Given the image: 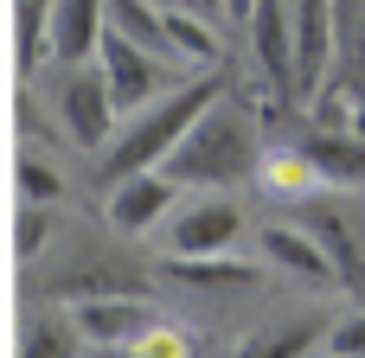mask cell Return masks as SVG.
<instances>
[{
	"label": "cell",
	"instance_id": "cell-1",
	"mask_svg": "<svg viewBox=\"0 0 365 358\" xmlns=\"http://www.w3.org/2000/svg\"><path fill=\"white\" fill-rule=\"evenodd\" d=\"M257 160H263V147H257L250 122H244L237 109H218V102H212V109L180 135V147L160 160V173H167L173 186H237V179L257 173Z\"/></svg>",
	"mask_w": 365,
	"mask_h": 358
},
{
	"label": "cell",
	"instance_id": "cell-2",
	"mask_svg": "<svg viewBox=\"0 0 365 358\" xmlns=\"http://www.w3.org/2000/svg\"><path fill=\"white\" fill-rule=\"evenodd\" d=\"M225 96V77H199V83H180V90H167L160 102H148L128 128H122V141L103 154V179H122V173H148V167H160L173 147H180V135L212 109Z\"/></svg>",
	"mask_w": 365,
	"mask_h": 358
},
{
	"label": "cell",
	"instance_id": "cell-3",
	"mask_svg": "<svg viewBox=\"0 0 365 358\" xmlns=\"http://www.w3.org/2000/svg\"><path fill=\"white\" fill-rule=\"evenodd\" d=\"M96 58H103V90H109L115 109H148V102L160 96V83H167L160 58H154L148 45L109 32V26H103V38H96Z\"/></svg>",
	"mask_w": 365,
	"mask_h": 358
},
{
	"label": "cell",
	"instance_id": "cell-4",
	"mask_svg": "<svg viewBox=\"0 0 365 358\" xmlns=\"http://www.w3.org/2000/svg\"><path fill=\"white\" fill-rule=\"evenodd\" d=\"M289 32H295V90L314 96L334 70V38H340V0H289Z\"/></svg>",
	"mask_w": 365,
	"mask_h": 358
},
{
	"label": "cell",
	"instance_id": "cell-5",
	"mask_svg": "<svg viewBox=\"0 0 365 358\" xmlns=\"http://www.w3.org/2000/svg\"><path fill=\"white\" fill-rule=\"evenodd\" d=\"M173 256H225L237 237H244V211L231 199H199L173 218Z\"/></svg>",
	"mask_w": 365,
	"mask_h": 358
},
{
	"label": "cell",
	"instance_id": "cell-6",
	"mask_svg": "<svg viewBox=\"0 0 365 358\" xmlns=\"http://www.w3.org/2000/svg\"><path fill=\"white\" fill-rule=\"evenodd\" d=\"M244 26H250L257 70L269 77L276 96H289V90H295V32H289V0H257Z\"/></svg>",
	"mask_w": 365,
	"mask_h": 358
},
{
	"label": "cell",
	"instance_id": "cell-7",
	"mask_svg": "<svg viewBox=\"0 0 365 358\" xmlns=\"http://www.w3.org/2000/svg\"><path fill=\"white\" fill-rule=\"evenodd\" d=\"M58 109H64V128H71L77 147H103V135L115 128V102H109V90H103V70L71 64V77H64V90H58Z\"/></svg>",
	"mask_w": 365,
	"mask_h": 358
},
{
	"label": "cell",
	"instance_id": "cell-8",
	"mask_svg": "<svg viewBox=\"0 0 365 358\" xmlns=\"http://www.w3.org/2000/svg\"><path fill=\"white\" fill-rule=\"evenodd\" d=\"M167 205H173V179H167L160 167L109 179V224L128 231V237H135V231H154V224L167 218Z\"/></svg>",
	"mask_w": 365,
	"mask_h": 358
},
{
	"label": "cell",
	"instance_id": "cell-9",
	"mask_svg": "<svg viewBox=\"0 0 365 358\" xmlns=\"http://www.w3.org/2000/svg\"><path fill=\"white\" fill-rule=\"evenodd\" d=\"M77 333L83 339H96V346H128V339H141L148 327H154V307H141V301H128V295H90L77 314Z\"/></svg>",
	"mask_w": 365,
	"mask_h": 358
},
{
	"label": "cell",
	"instance_id": "cell-10",
	"mask_svg": "<svg viewBox=\"0 0 365 358\" xmlns=\"http://www.w3.org/2000/svg\"><path fill=\"white\" fill-rule=\"evenodd\" d=\"M257 250H263L276 269L302 275V282H334V263H327V250H321V237H314V231H295V224H263V231H257Z\"/></svg>",
	"mask_w": 365,
	"mask_h": 358
},
{
	"label": "cell",
	"instance_id": "cell-11",
	"mask_svg": "<svg viewBox=\"0 0 365 358\" xmlns=\"http://www.w3.org/2000/svg\"><path fill=\"white\" fill-rule=\"evenodd\" d=\"M96 38H103V0H51V58L64 70L96 58Z\"/></svg>",
	"mask_w": 365,
	"mask_h": 358
},
{
	"label": "cell",
	"instance_id": "cell-12",
	"mask_svg": "<svg viewBox=\"0 0 365 358\" xmlns=\"http://www.w3.org/2000/svg\"><path fill=\"white\" fill-rule=\"evenodd\" d=\"M302 154H308V167H314L321 179H334V186H365V135L359 128H314V135L302 141Z\"/></svg>",
	"mask_w": 365,
	"mask_h": 358
},
{
	"label": "cell",
	"instance_id": "cell-13",
	"mask_svg": "<svg viewBox=\"0 0 365 358\" xmlns=\"http://www.w3.org/2000/svg\"><path fill=\"white\" fill-rule=\"evenodd\" d=\"M321 339H327V320L321 314H295V320H276V327L250 333L237 346V358H308V352H321Z\"/></svg>",
	"mask_w": 365,
	"mask_h": 358
},
{
	"label": "cell",
	"instance_id": "cell-14",
	"mask_svg": "<svg viewBox=\"0 0 365 358\" xmlns=\"http://www.w3.org/2000/svg\"><path fill=\"white\" fill-rule=\"evenodd\" d=\"M160 32H167V51H173V58H192V64H212V58H218V32L205 26V13L160 6Z\"/></svg>",
	"mask_w": 365,
	"mask_h": 358
},
{
	"label": "cell",
	"instance_id": "cell-15",
	"mask_svg": "<svg viewBox=\"0 0 365 358\" xmlns=\"http://www.w3.org/2000/svg\"><path fill=\"white\" fill-rule=\"evenodd\" d=\"M77 352H83V333L71 314H38L19 339V358H77Z\"/></svg>",
	"mask_w": 365,
	"mask_h": 358
},
{
	"label": "cell",
	"instance_id": "cell-16",
	"mask_svg": "<svg viewBox=\"0 0 365 358\" xmlns=\"http://www.w3.org/2000/svg\"><path fill=\"white\" fill-rule=\"evenodd\" d=\"M103 26L122 32V38H135V45H148V51H167L160 13H154L148 0H103Z\"/></svg>",
	"mask_w": 365,
	"mask_h": 358
},
{
	"label": "cell",
	"instance_id": "cell-17",
	"mask_svg": "<svg viewBox=\"0 0 365 358\" xmlns=\"http://www.w3.org/2000/svg\"><path fill=\"white\" fill-rule=\"evenodd\" d=\"M257 179H263L269 192H308L321 173L308 167V154H302V147H295V154H289V147H276V154H263V160H257Z\"/></svg>",
	"mask_w": 365,
	"mask_h": 358
},
{
	"label": "cell",
	"instance_id": "cell-18",
	"mask_svg": "<svg viewBox=\"0 0 365 358\" xmlns=\"http://www.w3.org/2000/svg\"><path fill=\"white\" fill-rule=\"evenodd\" d=\"M321 250H327V263H334V275H340L346 288H365V263L353 256V237H346L340 218H321Z\"/></svg>",
	"mask_w": 365,
	"mask_h": 358
},
{
	"label": "cell",
	"instance_id": "cell-19",
	"mask_svg": "<svg viewBox=\"0 0 365 358\" xmlns=\"http://www.w3.org/2000/svg\"><path fill=\"white\" fill-rule=\"evenodd\" d=\"M122 358H192V346H186V333H180V327L154 320L141 339H128V346H122Z\"/></svg>",
	"mask_w": 365,
	"mask_h": 358
},
{
	"label": "cell",
	"instance_id": "cell-20",
	"mask_svg": "<svg viewBox=\"0 0 365 358\" xmlns=\"http://www.w3.org/2000/svg\"><path fill=\"white\" fill-rule=\"evenodd\" d=\"M321 352L327 358H365V314H353V320H327Z\"/></svg>",
	"mask_w": 365,
	"mask_h": 358
},
{
	"label": "cell",
	"instance_id": "cell-21",
	"mask_svg": "<svg viewBox=\"0 0 365 358\" xmlns=\"http://www.w3.org/2000/svg\"><path fill=\"white\" fill-rule=\"evenodd\" d=\"M19 192L26 205H58V173H45L38 160H19Z\"/></svg>",
	"mask_w": 365,
	"mask_h": 358
},
{
	"label": "cell",
	"instance_id": "cell-22",
	"mask_svg": "<svg viewBox=\"0 0 365 358\" xmlns=\"http://www.w3.org/2000/svg\"><path fill=\"white\" fill-rule=\"evenodd\" d=\"M45 231H51V205H26V218H19V250L32 256Z\"/></svg>",
	"mask_w": 365,
	"mask_h": 358
},
{
	"label": "cell",
	"instance_id": "cell-23",
	"mask_svg": "<svg viewBox=\"0 0 365 358\" xmlns=\"http://www.w3.org/2000/svg\"><path fill=\"white\" fill-rule=\"evenodd\" d=\"M167 6H186V13H205V19L218 13V0H167Z\"/></svg>",
	"mask_w": 365,
	"mask_h": 358
},
{
	"label": "cell",
	"instance_id": "cell-24",
	"mask_svg": "<svg viewBox=\"0 0 365 358\" xmlns=\"http://www.w3.org/2000/svg\"><path fill=\"white\" fill-rule=\"evenodd\" d=\"M218 6H225L231 19H250V6H257V0H218Z\"/></svg>",
	"mask_w": 365,
	"mask_h": 358
}]
</instances>
